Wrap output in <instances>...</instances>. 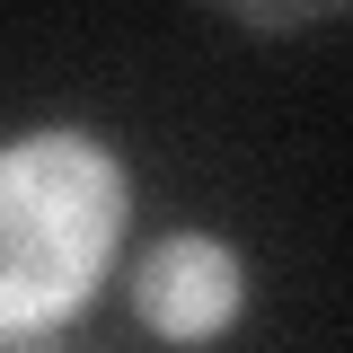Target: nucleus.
Here are the masks:
<instances>
[{"mask_svg": "<svg viewBox=\"0 0 353 353\" xmlns=\"http://www.w3.org/2000/svg\"><path fill=\"white\" fill-rule=\"evenodd\" d=\"M248 309V265L212 230H168L150 256L132 265V318L168 345H203Z\"/></svg>", "mask_w": 353, "mask_h": 353, "instance_id": "f03ea898", "label": "nucleus"}, {"mask_svg": "<svg viewBox=\"0 0 353 353\" xmlns=\"http://www.w3.org/2000/svg\"><path fill=\"white\" fill-rule=\"evenodd\" d=\"M124 239V168L88 132L0 141V336L53 327L97 292Z\"/></svg>", "mask_w": 353, "mask_h": 353, "instance_id": "f257e3e1", "label": "nucleus"}]
</instances>
